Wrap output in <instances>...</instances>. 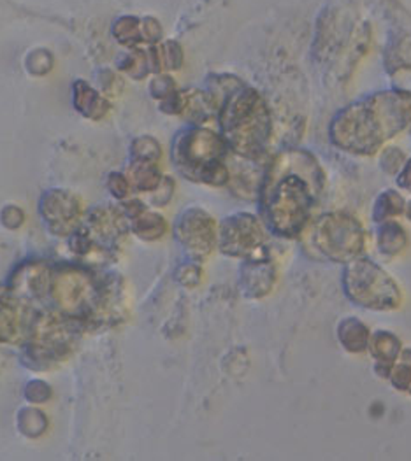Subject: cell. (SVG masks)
I'll list each match as a JSON object with an SVG mask.
<instances>
[{"label": "cell", "mask_w": 411, "mask_h": 461, "mask_svg": "<svg viewBox=\"0 0 411 461\" xmlns=\"http://www.w3.org/2000/svg\"><path fill=\"white\" fill-rule=\"evenodd\" d=\"M18 429L23 435H27L31 438H37L48 429V418L42 411H39L35 407L23 409L18 414Z\"/></svg>", "instance_id": "29"}, {"label": "cell", "mask_w": 411, "mask_h": 461, "mask_svg": "<svg viewBox=\"0 0 411 461\" xmlns=\"http://www.w3.org/2000/svg\"><path fill=\"white\" fill-rule=\"evenodd\" d=\"M375 240L378 253L387 260H394L406 251L410 244V235L397 220H387L377 223Z\"/></svg>", "instance_id": "20"}, {"label": "cell", "mask_w": 411, "mask_h": 461, "mask_svg": "<svg viewBox=\"0 0 411 461\" xmlns=\"http://www.w3.org/2000/svg\"><path fill=\"white\" fill-rule=\"evenodd\" d=\"M107 190L113 197L120 202H125L129 198H132V186L125 176V172H111L107 176Z\"/></svg>", "instance_id": "31"}, {"label": "cell", "mask_w": 411, "mask_h": 461, "mask_svg": "<svg viewBox=\"0 0 411 461\" xmlns=\"http://www.w3.org/2000/svg\"><path fill=\"white\" fill-rule=\"evenodd\" d=\"M379 164L381 168L387 172V174H399V170L403 168V165L406 164V155L399 149V148H387L383 149L381 153V158H379Z\"/></svg>", "instance_id": "33"}, {"label": "cell", "mask_w": 411, "mask_h": 461, "mask_svg": "<svg viewBox=\"0 0 411 461\" xmlns=\"http://www.w3.org/2000/svg\"><path fill=\"white\" fill-rule=\"evenodd\" d=\"M174 92H178V86H176V81L168 72L155 74V77L150 83V94L153 99L162 102V100L171 97Z\"/></svg>", "instance_id": "32"}, {"label": "cell", "mask_w": 411, "mask_h": 461, "mask_svg": "<svg viewBox=\"0 0 411 461\" xmlns=\"http://www.w3.org/2000/svg\"><path fill=\"white\" fill-rule=\"evenodd\" d=\"M174 277L176 281L185 286V288H196L201 285L203 281V267L199 262H194V260H188L185 264L179 265L174 272Z\"/></svg>", "instance_id": "30"}, {"label": "cell", "mask_w": 411, "mask_h": 461, "mask_svg": "<svg viewBox=\"0 0 411 461\" xmlns=\"http://www.w3.org/2000/svg\"><path fill=\"white\" fill-rule=\"evenodd\" d=\"M218 249L229 258H268V227L251 212H236L218 225Z\"/></svg>", "instance_id": "10"}, {"label": "cell", "mask_w": 411, "mask_h": 461, "mask_svg": "<svg viewBox=\"0 0 411 461\" xmlns=\"http://www.w3.org/2000/svg\"><path fill=\"white\" fill-rule=\"evenodd\" d=\"M131 233L123 207L104 205L94 209L68 235V248L81 258L113 262Z\"/></svg>", "instance_id": "9"}, {"label": "cell", "mask_w": 411, "mask_h": 461, "mask_svg": "<svg viewBox=\"0 0 411 461\" xmlns=\"http://www.w3.org/2000/svg\"><path fill=\"white\" fill-rule=\"evenodd\" d=\"M85 325L62 312L41 311L32 316L25 337L23 363L34 370H50L74 353Z\"/></svg>", "instance_id": "6"}, {"label": "cell", "mask_w": 411, "mask_h": 461, "mask_svg": "<svg viewBox=\"0 0 411 461\" xmlns=\"http://www.w3.org/2000/svg\"><path fill=\"white\" fill-rule=\"evenodd\" d=\"M29 300L9 285H0V344H13L27 337L32 321Z\"/></svg>", "instance_id": "13"}, {"label": "cell", "mask_w": 411, "mask_h": 461, "mask_svg": "<svg viewBox=\"0 0 411 461\" xmlns=\"http://www.w3.org/2000/svg\"><path fill=\"white\" fill-rule=\"evenodd\" d=\"M111 33L116 42L132 50L139 46H151V44L160 42L162 25L153 16L139 18L134 14H127V16H120L118 20H114V23L111 27Z\"/></svg>", "instance_id": "14"}, {"label": "cell", "mask_w": 411, "mask_h": 461, "mask_svg": "<svg viewBox=\"0 0 411 461\" xmlns=\"http://www.w3.org/2000/svg\"><path fill=\"white\" fill-rule=\"evenodd\" d=\"M387 381L394 390L411 395V349H403L399 360L394 363Z\"/></svg>", "instance_id": "27"}, {"label": "cell", "mask_w": 411, "mask_h": 461, "mask_svg": "<svg viewBox=\"0 0 411 461\" xmlns=\"http://www.w3.org/2000/svg\"><path fill=\"white\" fill-rule=\"evenodd\" d=\"M39 214L53 235L68 237L85 220L81 198L68 190H48L39 200Z\"/></svg>", "instance_id": "12"}, {"label": "cell", "mask_w": 411, "mask_h": 461, "mask_svg": "<svg viewBox=\"0 0 411 461\" xmlns=\"http://www.w3.org/2000/svg\"><path fill=\"white\" fill-rule=\"evenodd\" d=\"M103 279L92 268L79 265H55L50 268L46 297L55 311L78 320L88 329V321L101 297Z\"/></svg>", "instance_id": "8"}, {"label": "cell", "mask_w": 411, "mask_h": 461, "mask_svg": "<svg viewBox=\"0 0 411 461\" xmlns=\"http://www.w3.org/2000/svg\"><path fill=\"white\" fill-rule=\"evenodd\" d=\"M157 74L172 72L183 66V50L176 41H164L151 46Z\"/></svg>", "instance_id": "26"}, {"label": "cell", "mask_w": 411, "mask_h": 461, "mask_svg": "<svg viewBox=\"0 0 411 461\" xmlns=\"http://www.w3.org/2000/svg\"><path fill=\"white\" fill-rule=\"evenodd\" d=\"M172 230L188 260L203 264L218 249V223L203 207L183 211Z\"/></svg>", "instance_id": "11"}, {"label": "cell", "mask_w": 411, "mask_h": 461, "mask_svg": "<svg viewBox=\"0 0 411 461\" xmlns=\"http://www.w3.org/2000/svg\"><path fill=\"white\" fill-rule=\"evenodd\" d=\"M162 146L160 142L151 137V135H141L136 137L131 144V157L132 160L139 162H155L159 164V160L162 158Z\"/></svg>", "instance_id": "28"}, {"label": "cell", "mask_w": 411, "mask_h": 461, "mask_svg": "<svg viewBox=\"0 0 411 461\" xmlns=\"http://www.w3.org/2000/svg\"><path fill=\"white\" fill-rule=\"evenodd\" d=\"M174 190H176L174 179L169 177V176H164V179L157 186V190L150 194V203L153 207H166L171 202L172 197H174Z\"/></svg>", "instance_id": "35"}, {"label": "cell", "mask_w": 411, "mask_h": 461, "mask_svg": "<svg viewBox=\"0 0 411 461\" xmlns=\"http://www.w3.org/2000/svg\"><path fill=\"white\" fill-rule=\"evenodd\" d=\"M181 95H183L181 116L194 125H203L218 111L216 102L209 95L207 90L188 88V90H181Z\"/></svg>", "instance_id": "22"}, {"label": "cell", "mask_w": 411, "mask_h": 461, "mask_svg": "<svg viewBox=\"0 0 411 461\" xmlns=\"http://www.w3.org/2000/svg\"><path fill=\"white\" fill-rule=\"evenodd\" d=\"M72 104L79 114L92 122H101L111 111L109 99L83 79H78L72 85Z\"/></svg>", "instance_id": "19"}, {"label": "cell", "mask_w": 411, "mask_h": 461, "mask_svg": "<svg viewBox=\"0 0 411 461\" xmlns=\"http://www.w3.org/2000/svg\"><path fill=\"white\" fill-rule=\"evenodd\" d=\"M39 59H41V50H35V51L29 55V59L25 60V67L34 76H46L53 68V57H51L50 51H46L42 60H39Z\"/></svg>", "instance_id": "36"}, {"label": "cell", "mask_w": 411, "mask_h": 461, "mask_svg": "<svg viewBox=\"0 0 411 461\" xmlns=\"http://www.w3.org/2000/svg\"><path fill=\"white\" fill-rule=\"evenodd\" d=\"M405 216H406V220L411 223V200L410 202H406V207H405Z\"/></svg>", "instance_id": "39"}, {"label": "cell", "mask_w": 411, "mask_h": 461, "mask_svg": "<svg viewBox=\"0 0 411 461\" xmlns=\"http://www.w3.org/2000/svg\"><path fill=\"white\" fill-rule=\"evenodd\" d=\"M403 349H405V346L396 333H392L388 330H378L375 333H371L368 353L371 355V358L375 362L373 370L379 379L387 381L394 363L399 360Z\"/></svg>", "instance_id": "17"}, {"label": "cell", "mask_w": 411, "mask_h": 461, "mask_svg": "<svg viewBox=\"0 0 411 461\" xmlns=\"http://www.w3.org/2000/svg\"><path fill=\"white\" fill-rule=\"evenodd\" d=\"M0 223L7 229V230H18L23 227L25 223V212L22 207L9 203L5 207H2L0 211Z\"/></svg>", "instance_id": "34"}, {"label": "cell", "mask_w": 411, "mask_h": 461, "mask_svg": "<svg viewBox=\"0 0 411 461\" xmlns=\"http://www.w3.org/2000/svg\"><path fill=\"white\" fill-rule=\"evenodd\" d=\"M411 127V92L385 90L342 109L329 127L331 142L344 153L373 157Z\"/></svg>", "instance_id": "2"}, {"label": "cell", "mask_w": 411, "mask_h": 461, "mask_svg": "<svg viewBox=\"0 0 411 461\" xmlns=\"http://www.w3.org/2000/svg\"><path fill=\"white\" fill-rule=\"evenodd\" d=\"M25 396L34 403H44L51 398V388L48 384H44L42 381H32L25 388Z\"/></svg>", "instance_id": "37"}, {"label": "cell", "mask_w": 411, "mask_h": 461, "mask_svg": "<svg viewBox=\"0 0 411 461\" xmlns=\"http://www.w3.org/2000/svg\"><path fill=\"white\" fill-rule=\"evenodd\" d=\"M216 116L220 133L236 157L259 160L266 155L273 135V118L268 102L255 88L238 86L222 100Z\"/></svg>", "instance_id": "3"}, {"label": "cell", "mask_w": 411, "mask_h": 461, "mask_svg": "<svg viewBox=\"0 0 411 461\" xmlns=\"http://www.w3.org/2000/svg\"><path fill=\"white\" fill-rule=\"evenodd\" d=\"M324 188L325 172L315 155L305 149L283 151L264 170L260 220L279 239H299L313 220Z\"/></svg>", "instance_id": "1"}, {"label": "cell", "mask_w": 411, "mask_h": 461, "mask_svg": "<svg viewBox=\"0 0 411 461\" xmlns=\"http://www.w3.org/2000/svg\"><path fill=\"white\" fill-rule=\"evenodd\" d=\"M125 176L132 186L134 192L139 194H151L157 190V186L162 183L164 174L159 164L155 162H139L132 160L125 170Z\"/></svg>", "instance_id": "23"}, {"label": "cell", "mask_w": 411, "mask_h": 461, "mask_svg": "<svg viewBox=\"0 0 411 461\" xmlns=\"http://www.w3.org/2000/svg\"><path fill=\"white\" fill-rule=\"evenodd\" d=\"M151 46H148V48H142V46L132 48L129 51V55L122 57V60L118 62V68L123 74L131 76L132 79H144L150 74H157Z\"/></svg>", "instance_id": "24"}, {"label": "cell", "mask_w": 411, "mask_h": 461, "mask_svg": "<svg viewBox=\"0 0 411 461\" xmlns=\"http://www.w3.org/2000/svg\"><path fill=\"white\" fill-rule=\"evenodd\" d=\"M371 329L359 318L348 316L342 318L336 327L338 342L342 349L350 355H362L368 353L370 339H371Z\"/></svg>", "instance_id": "21"}, {"label": "cell", "mask_w": 411, "mask_h": 461, "mask_svg": "<svg viewBox=\"0 0 411 461\" xmlns=\"http://www.w3.org/2000/svg\"><path fill=\"white\" fill-rule=\"evenodd\" d=\"M342 288L344 297L353 305L373 312H392L405 303V292L399 281L364 255L344 264Z\"/></svg>", "instance_id": "7"}, {"label": "cell", "mask_w": 411, "mask_h": 461, "mask_svg": "<svg viewBox=\"0 0 411 461\" xmlns=\"http://www.w3.org/2000/svg\"><path fill=\"white\" fill-rule=\"evenodd\" d=\"M397 185L411 194V158L406 160V164L403 165V168L397 174Z\"/></svg>", "instance_id": "38"}, {"label": "cell", "mask_w": 411, "mask_h": 461, "mask_svg": "<svg viewBox=\"0 0 411 461\" xmlns=\"http://www.w3.org/2000/svg\"><path fill=\"white\" fill-rule=\"evenodd\" d=\"M50 265L42 262H29L14 270L9 286L25 300L46 298L50 283Z\"/></svg>", "instance_id": "18"}, {"label": "cell", "mask_w": 411, "mask_h": 461, "mask_svg": "<svg viewBox=\"0 0 411 461\" xmlns=\"http://www.w3.org/2000/svg\"><path fill=\"white\" fill-rule=\"evenodd\" d=\"M229 151L222 133L194 125L174 137L171 160L185 179L222 188L231 181V167L227 165Z\"/></svg>", "instance_id": "4"}, {"label": "cell", "mask_w": 411, "mask_h": 461, "mask_svg": "<svg viewBox=\"0 0 411 461\" xmlns=\"http://www.w3.org/2000/svg\"><path fill=\"white\" fill-rule=\"evenodd\" d=\"M278 283V267L268 258L244 260L240 272V290L244 298L260 300L273 294Z\"/></svg>", "instance_id": "16"}, {"label": "cell", "mask_w": 411, "mask_h": 461, "mask_svg": "<svg viewBox=\"0 0 411 461\" xmlns=\"http://www.w3.org/2000/svg\"><path fill=\"white\" fill-rule=\"evenodd\" d=\"M122 207L127 214L131 233H134L137 239L144 242H157L168 235V220L160 212L150 209L142 200L129 198L122 202Z\"/></svg>", "instance_id": "15"}, {"label": "cell", "mask_w": 411, "mask_h": 461, "mask_svg": "<svg viewBox=\"0 0 411 461\" xmlns=\"http://www.w3.org/2000/svg\"><path fill=\"white\" fill-rule=\"evenodd\" d=\"M299 239L309 258L331 264H348L362 257L368 248L364 223L348 211H331L315 216Z\"/></svg>", "instance_id": "5"}, {"label": "cell", "mask_w": 411, "mask_h": 461, "mask_svg": "<svg viewBox=\"0 0 411 461\" xmlns=\"http://www.w3.org/2000/svg\"><path fill=\"white\" fill-rule=\"evenodd\" d=\"M406 200L397 194L396 190H385L383 194L378 195L373 209H371V218L375 223H381L387 220H396L405 214Z\"/></svg>", "instance_id": "25"}]
</instances>
